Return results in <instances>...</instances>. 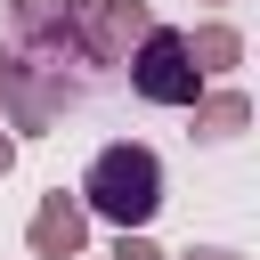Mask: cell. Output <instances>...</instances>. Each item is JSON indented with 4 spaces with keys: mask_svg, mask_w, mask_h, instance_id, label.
I'll return each mask as SVG.
<instances>
[{
    "mask_svg": "<svg viewBox=\"0 0 260 260\" xmlns=\"http://www.w3.org/2000/svg\"><path fill=\"white\" fill-rule=\"evenodd\" d=\"M81 211L89 219H114V228H146L154 211H162V162H154V146H138V138H114V146H98L89 154V171H81Z\"/></svg>",
    "mask_w": 260,
    "mask_h": 260,
    "instance_id": "cell-1",
    "label": "cell"
},
{
    "mask_svg": "<svg viewBox=\"0 0 260 260\" xmlns=\"http://www.w3.org/2000/svg\"><path fill=\"white\" fill-rule=\"evenodd\" d=\"M122 65H130V89H138L146 106H195V98H203V73H195V57H187V32H171V24H154Z\"/></svg>",
    "mask_w": 260,
    "mask_h": 260,
    "instance_id": "cell-2",
    "label": "cell"
},
{
    "mask_svg": "<svg viewBox=\"0 0 260 260\" xmlns=\"http://www.w3.org/2000/svg\"><path fill=\"white\" fill-rule=\"evenodd\" d=\"M81 106V81L65 73V65H24L16 57V73H8V130H24V138H41V130H57L65 114Z\"/></svg>",
    "mask_w": 260,
    "mask_h": 260,
    "instance_id": "cell-3",
    "label": "cell"
},
{
    "mask_svg": "<svg viewBox=\"0 0 260 260\" xmlns=\"http://www.w3.org/2000/svg\"><path fill=\"white\" fill-rule=\"evenodd\" d=\"M146 32H154L146 0H89L81 8V65H122Z\"/></svg>",
    "mask_w": 260,
    "mask_h": 260,
    "instance_id": "cell-4",
    "label": "cell"
},
{
    "mask_svg": "<svg viewBox=\"0 0 260 260\" xmlns=\"http://www.w3.org/2000/svg\"><path fill=\"white\" fill-rule=\"evenodd\" d=\"M24 244H32V260H81V244H89V211H81V195L49 187L41 211H32V228H24Z\"/></svg>",
    "mask_w": 260,
    "mask_h": 260,
    "instance_id": "cell-5",
    "label": "cell"
},
{
    "mask_svg": "<svg viewBox=\"0 0 260 260\" xmlns=\"http://www.w3.org/2000/svg\"><path fill=\"white\" fill-rule=\"evenodd\" d=\"M187 57H195V73H236L244 65V32L236 24H195L187 32Z\"/></svg>",
    "mask_w": 260,
    "mask_h": 260,
    "instance_id": "cell-6",
    "label": "cell"
},
{
    "mask_svg": "<svg viewBox=\"0 0 260 260\" xmlns=\"http://www.w3.org/2000/svg\"><path fill=\"white\" fill-rule=\"evenodd\" d=\"M187 114H195L203 138H236V130L252 122V98H244V89H211V98H195Z\"/></svg>",
    "mask_w": 260,
    "mask_h": 260,
    "instance_id": "cell-7",
    "label": "cell"
},
{
    "mask_svg": "<svg viewBox=\"0 0 260 260\" xmlns=\"http://www.w3.org/2000/svg\"><path fill=\"white\" fill-rule=\"evenodd\" d=\"M114 260H171V252H162L146 228H114Z\"/></svg>",
    "mask_w": 260,
    "mask_h": 260,
    "instance_id": "cell-8",
    "label": "cell"
},
{
    "mask_svg": "<svg viewBox=\"0 0 260 260\" xmlns=\"http://www.w3.org/2000/svg\"><path fill=\"white\" fill-rule=\"evenodd\" d=\"M179 260H244V252H228V244H195V252H179Z\"/></svg>",
    "mask_w": 260,
    "mask_h": 260,
    "instance_id": "cell-9",
    "label": "cell"
},
{
    "mask_svg": "<svg viewBox=\"0 0 260 260\" xmlns=\"http://www.w3.org/2000/svg\"><path fill=\"white\" fill-rule=\"evenodd\" d=\"M8 73H16V49H0V106H8Z\"/></svg>",
    "mask_w": 260,
    "mask_h": 260,
    "instance_id": "cell-10",
    "label": "cell"
},
{
    "mask_svg": "<svg viewBox=\"0 0 260 260\" xmlns=\"http://www.w3.org/2000/svg\"><path fill=\"white\" fill-rule=\"evenodd\" d=\"M8 171H16V138L0 130V179H8Z\"/></svg>",
    "mask_w": 260,
    "mask_h": 260,
    "instance_id": "cell-11",
    "label": "cell"
},
{
    "mask_svg": "<svg viewBox=\"0 0 260 260\" xmlns=\"http://www.w3.org/2000/svg\"><path fill=\"white\" fill-rule=\"evenodd\" d=\"M211 8H219V0H211Z\"/></svg>",
    "mask_w": 260,
    "mask_h": 260,
    "instance_id": "cell-12",
    "label": "cell"
}]
</instances>
